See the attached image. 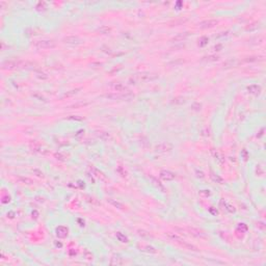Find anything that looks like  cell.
Segmentation results:
<instances>
[{
    "label": "cell",
    "instance_id": "12",
    "mask_svg": "<svg viewBox=\"0 0 266 266\" xmlns=\"http://www.w3.org/2000/svg\"><path fill=\"white\" fill-rule=\"evenodd\" d=\"M247 89L250 91L251 94H254V95H258V94H260V92H261V87L257 84L251 85V86L247 87Z\"/></svg>",
    "mask_w": 266,
    "mask_h": 266
},
{
    "label": "cell",
    "instance_id": "14",
    "mask_svg": "<svg viewBox=\"0 0 266 266\" xmlns=\"http://www.w3.org/2000/svg\"><path fill=\"white\" fill-rule=\"evenodd\" d=\"M114 89H116V92H121L122 93V92H124L126 89V86H125V85H123L122 83H118L116 86H114Z\"/></svg>",
    "mask_w": 266,
    "mask_h": 266
},
{
    "label": "cell",
    "instance_id": "2",
    "mask_svg": "<svg viewBox=\"0 0 266 266\" xmlns=\"http://www.w3.org/2000/svg\"><path fill=\"white\" fill-rule=\"evenodd\" d=\"M105 98L107 99H110V100H114V101H116V100H119V101H128V100H131L134 98V95L132 94L131 92H122L120 93V94H107L105 95Z\"/></svg>",
    "mask_w": 266,
    "mask_h": 266
},
{
    "label": "cell",
    "instance_id": "3",
    "mask_svg": "<svg viewBox=\"0 0 266 266\" xmlns=\"http://www.w3.org/2000/svg\"><path fill=\"white\" fill-rule=\"evenodd\" d=\"M35 46L39 49H53V48H55L56 44L51 40H43L35 42Z\"/></svg>",
    "mask_w": 266,
    "mask_h": 266
},
{
    "label": "cell",
    "instance_id": "13",
    "mask_svg": "<svg viewBox=\"0 0 266 266\" xmlns=\"http://www.w3.org/2000/svg\"><path fill=\"white\" fill-rule=\"evenodd\" d=\"M116 238H118L121 242H128V238H127L126 236H124L122 233H120V232L116 233Z\"/></svg>",
    "mask_w": 266,
    "mask_h": 266
},
{
    "label": "cell",
    "instance_id": "15",
    "mask_svg": "<svg viewBox=\"0 0 266 266\" xmlns=\"http://www.w3.org/2000/svg\"><path fill=\"white\" fill-rule=\"evenodd\" d=\"M18 180H19V181H20L21 183H23V184H32V181H31L30 179H28V178L20 177Z\"/></svg>",
    "mask_w": 266,
    "mask_h": 266
},
{
    "label": "cell",
    "instance_id": "16",
    "mask_svg": "<svg viewBox=\"0 0 266 266\" xmlns=\"http://www.w3.org/2000/svg\"><path fill=\"white\" fill-rule=\"evenodd\" d=\"M138 235H140V236H143V237H147V238H152V236H151V234L150 233H148V232H146V231H143V230H140L138 231Z\"/></svg>",
    "mask_w": 266,
    "mask_h": 266
},
{
    "label": "cell",
    "instance_id": "10",
    "mask_svg": "<svg viewBox=\"0 0 266 266\" xmlns=\"http://www.w3.org/2000/svg\"><path fill=\"white\" fill-rule=\"evenodd\" d=\"M157 151H159V152H167V151H170L172 150V145H170V143H160L159 146H157Z\"/></svg>",
    "mask_w": 266,
    "mask_h": 266
},
{
    "label": "cell",
    "instance_id": "8",
    "mask_svg": "<svg viewBox=\"0 0 266 266\" xmlns=\"http://www.w3.org/2000/svg\"><path fill=\"white\" fill-rule=\"evenodd\" d=\"M63 41H65V43L71 44V45H75V44H79L80 43V39L78 38V36H75V35L67 36V38L63 39Z\"/></svg>",
    "mask_w": 266,
    "mask_h": 266
},
{
    "label": "cell",
    "instance_id": "7",
    "mask_svg": "<svg viewBox=\"0 0 266 266\" xmlns=\"http://www.w3.org/2000/svg\"><path fill=\"white\" fill-rule=\"evenodd\" d=\"M138 248H140V251H143V252H146V253H150V254H155L157 251H156L155 247H153V246L149 245V244H138Z\"/></svg>",
    "mask_w": 266,
    "mask_h": 266
},
{
    "label": "cell",
    "instance_id": "1",
    "mask_svg": "<svg viewBox=\"0 0 266 266\" xmlns=\"http://www.w3.org/2000/svg\"><path fill=\"white\" fill-rule=\"evenodd\" d=\"M167 237L170 238V240L176 241V242H177V243H179V244L181 245L183 248H185V250L192 251V252H197V251H199V248H197L196 245L191 244V243L186 242V241L183 240V239H182L181 237H179V236H178V235H176L175 233H168V234H167Z\"/></svg>",
    "mask_w": 266,
    "mask_h": 266
},
{
    "label": "cell",
    "instance_id": "4",
    "mask_svg": "<svg viewBox=\"0 0 266 266\" xmlns=\"http://www.w3.org/2000/svg\"><path fill=\"white\" fill-rule=\"evenodd\" d=\"M22 62L20 60H7V62H4L2 63V69H14V68H18L20 67V65Z\"/></svg>",
    "mask_w": 266,
    "mask_h": 266
},
{
    "label": "cell",
    "instance_id": "9",
    "mask_svg": "<svg viewBox=\"0 0 266 266\" xmlns=\"http://www.w3.org/2000/svg\"><path fill=\"white\" fill-rule=\"evenodd\" d=\"M56 234H57L58 237L60 238H65L68 236V228H66V227H58L57 229H56Z\"/></svg>",
    "mask_w": 266,
    "mask_h": 266
},
{
    "label": "cell",
    "instance_id": "5",
    "mask_svg": "<svg viewBox=\"0 0 266 266\" xmlns=\"http://www.w3.org/2000/svg\"><path fill=\"white\" fill-rule=\"evenodd\" d=\"M189 232L190 235L194 236V237H197V238H207L206 234L204 233L203 231L199 230V229H194V228H188L187 229Z\"/></svg>",
    "mask_w": 266,
    "mask_h": 266
},
{
    "label": "cell",
    "instance_id": "11",
    "mask_svg": "<svg viewBox=\"0 0 266 266\" xmlns=\"http://www.w3.org/2000/svg\"><path fill=\"white\" fill-rule=\"evenodd\" d=\"M160 177L162 178L163 180H167V181H170V180H173V179H174V178H175V175L173 174V173L165 172V170H163V172H161Z\"/></svg>",
    "mask_w": 266,
    "mask_h": 266
},
{
    "label": "cell",
    "instance_id": "6",
    "mask_svg": "<svg viewBox=\"0 0 266 266\" xmlns=\"http://www.w3.org/2000/svg\"><path fill=\"white\" fill-rule=\"evenodd\" d=\"M217 23H218V21L217 20H206V21H203L200 23V27L204 28V29L205 28H212V27H214Z\"/></svg>",
    "mask_w": 266,
    "mask_h": 266
}]
</instances>
